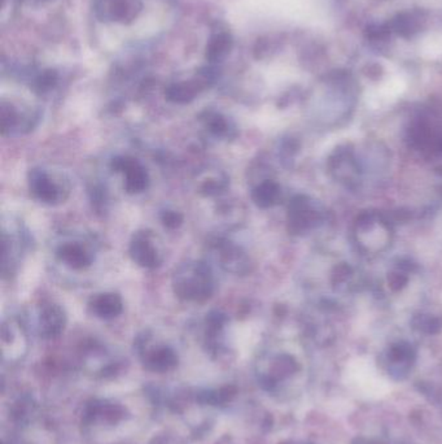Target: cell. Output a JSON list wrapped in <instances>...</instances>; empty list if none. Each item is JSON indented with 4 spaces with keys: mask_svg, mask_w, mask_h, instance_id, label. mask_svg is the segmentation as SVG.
Wrapping results in <instances>:
<instances>
[{
    "mask_svg": "<svg viewBox=\"0 0 442 444\" xmlns=\"http://www.w3.org/2000/svg\"><path fill=\"white\" fill-rule=\"evenodd\" d=\"M173 291L184 302L201 303L214 293V277L204 261H188L177 268L173 274Z\"/></svg>",
    "mask_w": 442,
    "mask_h": 444,
    "instance_id": "cell-1",
    "label": "cell"
},
{
    "mask_svg": "<svg viewBox=\"0 0 442 444\" xmlns=\"http://www.w3.org/2000/svg\"><path fill=\"white\" fill-rule=\"evenodd\" d=\"M131 260L145 269H156L163 261L161 251L156 243V235L150 230L137 231L129 246Z\"/></svg>",
    "mask_w": 442,
    "mask_h": 444,
    "instance_id": "cell-2",
    "label": "cell"
},
{
    "mask_svg": "<svg viewBox=\"0 0 442 444\" xmlns=\"http://www.w3.org/2000/svg\"><path fill=\"white\" fill-rule=\"evenodd\" d=\"M113 172L123 174V187L129 194H141L150 187V174L139 160L131 156H116L110 162Z\"/></svg>",
    "mask_w": 442,
    "mask_h": 444,
    "instance_id": "cell-3",
    "label": "cell"
},
{
    "mask_svg": "<svg viewBox=\"0 0 442 444\" xmlns=\"http://www.w3.org/2000/svg\"><path fill=\"white\" fill-rule=\"evenodd\" d=\"M29 186L34 197L44 204H57L69 194V189H65L44 169H32L29 174Z\"/></svg>",
    "mask_w": 442,
    "mask_h": 444,
    "instance_id": "cell-4",
    "label": "cell"
},
{
    "mask_svg": "<svg viewBox=\"0 0 442 444\" xmlns=\"http://www.w3.org/2000/svg\"><path fill=\"white\" fill-rule=\"evenodd\" d=\"M218 260L219 265L235 276H245L250 271L252 262L249 260L248 255L237 244L231 242H218L217 244Z\"/></svg>",
    "mask_w": 442,
    "mask_h": 444,
    "instance_id": "cell-5",
    "label": "cell"
},
{
    "mask_svg": "<svg viewBox=\"0 0 442 444\" xmlns=\"http://www.w3.org/2000/svg\"><path fill=\"white\" fill-rule=\"evenodd\" d=\"M416 358L415 349L406 342H399L389 348L388 371L396 379L406 378Z\"/></svg>",
    "mask_w": 442,
    "mask_h": 444,
    "instance_id": "cell-6",
    "label": "cell"
},
{
    "mask_svg": "<svg viewBox=\"0 0 442 444\" xmlns=\"http://www.w3.org/2000/svg\"><path fill=\"white\" fill-rule=\"evenodd\" d=\"M39 334L44 339H54L64 331L66 326L65 309L59 304H46L39 313Z\"/></svg>",
    "mask_w": 442,
    "mask_h": 444,
    "instance_id": "cell-7",
    "label": "cell"
},
{
    "mask_svg": "<svg viewBox=\"0 0 442 444\" xmlns=\"http://www.w3.org/2000/svg\"><path fill=\"white\" fill-rule=\"evenodd\" d=\"M299 369L300 367L296 358L290 355H279L272 360L269 373L259 379L261 385L265 390H274L279 380L290 378Z\"/></svg>",
    "mask_w": 442,
    "mask_h": 444,
    "instance_id": "cell-8",
    "label": "cell"
},
{
    "mask_svg": "<svg viewBox=\"0 0 442 444\" xmlns=\"http://www.w3.org/2000/svg\"><path fill=\"white\" fill-rule=\"evenodd\" d=\"M56 258L64 265L74 271H82L94 262V256L88 249L79 243H64L56 251Z\"/></svg>",
    "mask_w": 442,
    "mask_h": 444,
    "instance_id": "cell-9",
    "label": "cell"
},
{
    "mask_svg": "<svg viewBox=\"0 0 442 444\" xmlns=\"http://www.w3.org/2000/svg\"><path fill=\"white\" fill-rule=\"evenodd\" d=\"M144 367L157 373H165L177 367L178 356L172 347L159 346L151 349H141Z\"/></svg>",
    "mask_w": 442,
    "mask_h": 444,
    "instance_id": "cell-10",
    "label": "cell"
},
{
    "mask_svg": "<svg viewBox=\"0 0 442 444\" xmlns=\"http://www.w3.org/2000/svg\"><path fill=\"white\" fill-rule=\"evenodd\" d=\"M88 308L91 313L97 316L101 320H112L119 317L123 311V302L119 293H103L94 296L90 303Z\"/></svg>",
    "mask_w": 442,
    "mask_h": 444,
    "instance_id": "cell-11",
    "label": "cell"
},
{
    "mask_svg": "<svg viewBox=\"0 0 442 444\" xmlns=\"http://www.w3.org/2000/svg\"><path fill=\"white\" fill-rule=\"evenodd\" d=\"M279 197H281V187L279 184L271 180L261 182L252 190V194H250L252 202L262 209L275 206Z\"/></svg>",
    "mask_w": 442,
    "mask_h": 444,
    "instance_id": "cell-12",
    "label": "cell"
},
{
    "mask_svg": "<svg viewBox=\"0 0 442 444\" xmlns=\"http://www.w3.org/2000/svg\"><path fill=\"white\" fill-rule=\"evenodd\" d=\"M205 128L212 135L221 139H234L237 137V128L219 113H206L203 119Z\"/></svg>",
    "mask_w": 442,
    "mask_h": 444,
    "instance_id": "cell-13",
    "label": "cell"
},
{
    "mask_svg": "<svg viewBox=\"0 0 442 444\" xmlns=\"http://www.w3.org/2000/svg\"><path fill=\"white\" fill-rule=\"evenodd\" d=\"M237 392L235 386H225L219 390L201 391L197 394V400L206 405H225L234 399Z\"/></svg>",
    "mask_w": 442,
    "mask_h": 444,
    "instance_id": "cell-14",
    "label": "cell"
},
{
    "mask_svg": "<svg viewBox=\"0 0 442 444\" xmlns=\"http://www.w3.org/2000/svg\"><path fill=\"white\" fill-rule=\"evenodd\" d=\"M228 187V178L226 174L221 173L204 180L200 184V194L205 196H217L225 193Z\"/></svg>",
    "mask_w": 442,
    "mask_h": 444,
    "instance_id": "cell-15",
    "label": "cell"
},
{
    "mask_svg": "<svg viewBox=\"0 0 442 444\" xmlns=\"http://www.w3.org/2000/svg\"><path fill=\"white\" fill-rule=\"evenodd\" d=\"M196 93H197L196 87L183 84V85L170 87L168 91V98L175 103H188L190 100L194 98Z\"/></svg>",
    "mask_w": 442,
    "mask_h": 444,
    "instance_id": "cell-16",
    "label": "cell"
},
{
    "mask_svg": "<svg viewBox=\"0 0 442 444\" xmlns=\"http://www.w3.org/2000/svg\"><path fill=\"white\" fill-rule=\"evenodd\" d=\"M161 222L165 228L178 229L182 224H183V216L182 213L177 212V211H172V209H166L161 213Z\"/></svg>",
    "mask_w": 442,
    "mask_h": 444,
    "instance_id": "cell-17",
    "label": "cell"
},
{
    "mask_svg": "<svg viewBox=\"0 0 442 444\" xmlns=\"http://www.w3.org/2000/svg\"><path fill=\"white\" fill-rule=\"evenodd\" d=\"M419 329L427 334H437L442 330L441 317H431L428 320L421 321Z\"/></svg>",
    "mask_w": 442,
    "mask_h": 444,
    "instance_id": "cell-18",
    "label": "cell"
},
{
    "mask_svg": "<svg viewBox=\"0 0 442 444\" xmlns=\"http://www.w3.org/2000/svg\"><path fill=\"white\" fill-rule=\"evenodd\" d=\"M408 281H409V278L405 274L392 273L390 277H389V286L392 287L393 291H399L402 287L406 286Z\"/></svg>",
    "mask_w": 442,
    "mask_h": 444,
    "instance_id": "cell-19",
    "label": "cell"
},
{
    "mask_svg": "<svg viewBox=\"0 0 442 444\" xmlns=\"http://www.w3.org/2000/svg\"><path fill=\"white\" fill-rule=\"evenodd\" d=\"M353 444H381L379 442H375V441H371V439H365V438H359V439H356L354 443Z\"/></svg>",
    "mask_w": 442,
    "mask_h": 444,
    "instance_id": "cell-20",
    "label": "cell"
}]
</instances>
